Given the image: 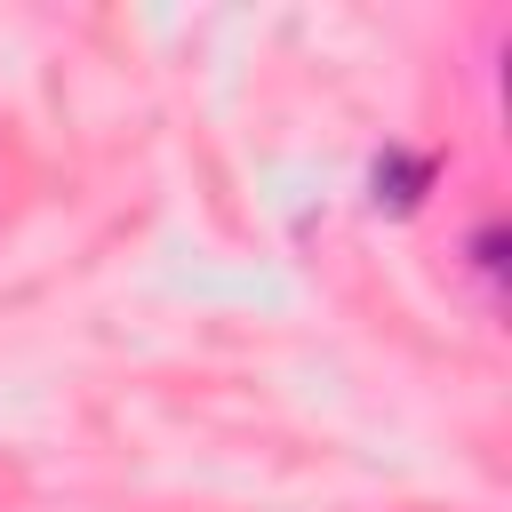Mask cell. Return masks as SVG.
<instances>
[{
	"label": "cell",
	"instance_id": "7a4b0ae2",
	"mask_svg": "<svg viewBox=\"0 0 512 512\" xmlns=\"http://www.w3.org/2000/svg\"><path fill=\"white\" fill-rule=\"evenodd\" d=\"M472 256H480V272H504V232H496V224H488V232H480V240H472Z\"/></svg>",
	"mask_w": 512,
	"mask_h": 512
},
{
	"label": "cell",
	"instance_id": "6da1fadb",
	"mask_svg": "<svg viewBox=\"0 0 512 512\" xmlns=\"http://www.w3.org/2000/svg\"><path fill=\"white\" fill-rule=\"evenodd\" d=\"M432 176H440V160L432 152H376V168H368V200L384 208V216H416L424 208V192H432Z\"/></svg>",
	"mask_w": 512,
	"mask_h": 512
}]
</instances>
